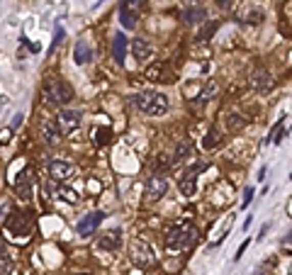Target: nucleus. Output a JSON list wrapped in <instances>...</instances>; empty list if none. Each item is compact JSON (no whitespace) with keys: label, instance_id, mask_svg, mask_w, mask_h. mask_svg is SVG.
Listing matches in <instances>:
<instances>
[{"label":"nucleus","instance_id":"1","mask_svg":"<svg viewBox=\"0 0 292 275\" xmlns=\"http://www.w3.org/2000/svg\"><path fill=\"white\" fill-rule=\"evenodd\" d=\"M195 241H197V229H195L192 224L171 226V229L166 232V239H163L166 251H171V254H181V251H185V248H192Z\"/></svg>","mask_w":292,"mask_h":275},{"label":"nucleus","instance_id":"2","mask_svg":"<svg viewBox=\"0 0 292 275\" xmlns=\"http://www.w3.org/2000/svg\"><path fill=\"white\" fill-rule=\"evenodd\" d=\"M41 95H44V100L49 105H66L73 98V88L69 83H63L61 78H56V76H49L44 81V85H41Z\"/></svg>","mask_w":292,"mask_h":275},{"label":"nucleus","instance_id":"3","mask_svg":"<svg viewBox=\"0 0 292 275\" xmlns=\"http://www.w3.org/2000/svg\"><path fill=\"white\" fill-rule=\"evenodd\" d=\"M134 102L141 112L149 114V117H163L168 112V98L163 93H141L134 98Z\"/></svg>","mask_w":292,"mask_h":275},{"label":"nucleus","instance_id":"4","mask_svg":"<svg viewBox=\"0 0 292 275\" xmlns=\"http://www.w3.org/2000/svg\"><path fill=\"white\" fill-rule=\"evenodd\" d=\"M129 258H131V263L137 265V268H151V265H156V254H153L151 244H149L146 239H141V236L131 239Z\"/></svg>","mask_w":292,"mask_h":275},{"label":"nucleus","instance_id":"5","mask_svg":"<svg viewBox=\"0 0 292 275\" xmlns=\"http://www.w3.org/2000/svg\"><path fill=\"white\" fill-rule=\"evenodd\" d=\"M32 229H34L32 217L25 212H12L10 217L5 219V232H8V236H12V239H27V236H32Z\"/></svg>","mask_w":292,"mask_h":275},{"label":"nucleus","instance_id":"6","mask_svg":"<svg viewBox=\"0 0 292 275\" xmlns=\"http://www.w3.org/2000/svg\"><path fill=\"white\" fill-rule=\"evenodd\" d=\"M146 5V0H124L120 5V22L124 30H134L139 25V15Z\"/></svg>","mask_w":292,"mask_h":275},{"label":"nucleus","instance_id":"7","mask_svg":"<svg viewBox=\"0 0 292 275\" xmlns=\"http://www.w3.org/2000/svg\"><path fill=\"white\" fill-rule=\"evenodd\" d=\"M56 127L61 134H71L81 127V112L78 110H61L56 114Z\"/></svg>","mask_w":292,"mask_h":275},{"label":"nucleus","instance_id":"8","mask_svg":"<svg viewBox=\"0 0 292 275\" xmlns=\"http://www.w3.org/2000/svg\"><path fill=\"white\" fill-rule=\"evenodd\" d=\"M202 166L197 168H188V171H183L181 178H178V190H181L183 197H192V195L197 193V171H200Z\"/></svg>","mask_w":292,"mask_h":275},{"label":"nucleus","instance_id":"9","mask_svg":"<svg viewBox=\"0 0 292 275\" xmlns=\"http://www.w3.org/2000/svg\"><path fill=\"white\" fill-rule=\"evenodd\" d=\"M49 175H51V180H56V183H66V180H71L76 175V166L56 158V161L49 163Z\"/></svg>","mask_w":292,"mask_h":275},{"label":"nucleus","instance_id":"10","mask_svg":"<svg viewBox=\"0 0 292 275\" xmlns=\"http://www.w3.org/2000/svg\"><path fill=\"white\" fill-rule=\"evenodd\" d=\"M168 180L163 178V175H151L149 180H146V197L151 200V202H156V200H161L163 195L168 193Z\"/></svg>","mask_w":292,"mask_h":275},{"label":"nucleus","instance_id":"11","mask_svg":"<svg viewBox=\"0 0 292 275\" xmlns=\"http://www.w3.org/2000/svg\"><path fill=\"white\" fill-rule=\"evenodd\" d=\"M102 219H105V214L102 212H91L88 217H83L81 222H78V234L81 236H91V234H95L98 232V226L102 224Z\"/></svg>","mask_w":292,"mask_h":275},{"label":"nucleus","instance_id":"12","mask_svg":"<svg viewBox=\"0 0 292 275\" xmlns=\"http://www.w3.org/2000/svg\"><path fill=\"white\" fill-rule=\"evenodd\" d=\"M131 56L137 59V61H149L153 56V47L149 39H144V37H137V39H131Z\"/></svg>","mask_w":292,"mask_h":275},{"label":"nucleus","instance_id":"13","mask_svg":"<svg viewBox=\"0 0 292 275\" xmlns=\"http://www.w3.org/2000/svg\"><path fill=\"white\" fill-rule=\"evenodd\" d=\"M98 246L102 251H117L122 246V229H110L107 234H102L98 239Z\"/></svg>","mask_w":292,"mask_h":275},{"label":"nucleus","instance_id":"14","mask_svg":"<svg viewBox=\"0 0 292 275\" xmlns=\"http://www.w3.org/2000/svg\"><path fill=\"white\" fill-rule=\"evenodd\" d=\"M251 83H253V88L258 93H268L273 88V76L271 71H265V68H256L251 76Z\"/></svg>","mask_w":292,"mask_h":275},{"label":"nucleus","instance_id":"15","mask_svg":"<svg viewBox=\"0 0 292 275\" xmlns=\"http://www.w3.org/2000/svg\"><path fill=\"white\" fill-rule=\"evenodd\" d=\"M61 136H63V134L59 132L56 120H47V122H41V139L49 144V146H56V144L61 142Z\"/></svg>","mask_w":292,"mask_h":275},{"label":"nucleus","instance_id":"16","mask_svg":"<svg viewBox=\"0 0 292 275\" xmlns=\"http://www.w3.org/2000/svg\"><path fill=\"white\" fill-rule=\"evenodd\" d=\"M93 59V49L91 44L85 39H81L78 44H76V49H73V61L78 63V66H85V63H91Z\"/></svg>","mask_w":292,"mask_h":275},{"label":"nucleus","instance_id":"17","mask_svg":"<svg viewBox=\"0 0 292 275\" xmlns=\"http://www.w3.org/2000/svg\"><path fill=\"white\" fill-rule=\"evenodd\" d=\"M112 54H115V61L122 66L124 59H127V37H124L122 32H117L115 39H112Z\"/></svg>","mask_w":292,"mask_h":275},{"label":"nucleus","instance_id":"18","mask_svg":"<svg viewBox=\"0 0 292 275\" xmlns=\"http://www.w3.org/2000/svg\"><path fill=\"white\" fill-rule=\"evenodd\" d=\"M207 20V10L200 8V5H190L188 10L183 12V22L185 25H200V22Z\"/></svg>","mask_w":292,"mask_h":275},{"label":"nucleus","instance_id":"19","mask_svg":"<svg viewBox=\"0 0 292 275\" xmlns=\"http://www.w3.org/2000/svg\"><path fill=\"white\" fill-rule=\"evenodd\" d=\"M146 78H151V81H168L166 78V63H153V66H149L146 68Z\"/></svg>","mask_w":292,"mask_h":275},{"label":"nucleus","instance_id":"20","mask_svg":"<svg viewBox=\"0 0 292 275\" xmlns=\"http://www.w3.org/2000/svg\"><path fill=\"white\" fill-rule=\"evenodd\" d=\"M10 270H12V258H10V254H8L5 244L0 241V275H8Z\"/></svg>","mask_w":292,"mask_h":275},{"label":"nucleus","instance_id":"21","mask_svg":"<svg viewBox=\"0 0 292 275\" xmlns=\"http://www.w3.org/2000/svg\"><path fill=\"white\" fill-rule=\"evenodd\" d=\"M217 90H219V83H217V81H207V85H205L202 93H200V100H212V98L217 95Z\"/></svg>","mask_w":292,"mask_h":275},{"label":"nucleus","instance_id":"22","mask_svg":"<svg viewBox=\"0 0 292 275\" xmlns=\"http://www.w3.org/2000/svg\"><path fill=\"white\" fill-rule=\"evenodd\" d=\"M192 153V146H190V142H183V144H178V151H175V161H183V158H188Z\"/></svg>","mask_w":292,"mask_h":275},{"label":"nucleus","instance_id":"23","mask_svg":"<svg viewBox=\"0 0 292 275\" xmlns=\"http://www.w3.org/2000/svg\"><path fill=\"white\" fill-rule=\"evenodd\" d=\"M217 27H219V22H210V27H207V30H202L197 39H200V41H210V39H212V34L217 32Z\"/></svg>","mask_w":292,"mask_h":275},{"label":"nucleus","instance_id":"24","mask_svg":"<svg viewBox=\"0 0 292 275\" xmlns=\"http://www.w3.org/2000/svg\"><path fill=\"white\" fill-rule=\"evenodd\" d=\"M243 124H246V120H243L241 114H232V117H229V127H232V129H239Z\"/></svg>","mask_w":292,"mask_h":275},{"label":"nucleus","instance_id":"25","mask_svg":"<svg viewBox=\"0 0 292 275\" xmlns=\"http://www.w3.org/2000/svg\"><path fill=\"white\" fill-rule=\"evenodd\" d=\"M61 39H63V30L59 27V30H56V34H54V41H51V47H49V54H51L54 49H56V47H59Z\"/></svg>","mask_w":292,"mask_h":275},{"label":"nucleus","instance_id":"26","mask_svg":"<svg viewBox=\"0 0 292 275\" xmlns=\"http://www.w3.org/2000/svg\"><path fill=\"white\" fill-rule=\"evenodd\" d=\"M95 142H98V144L110 142V129H98V136H95Z\"/></svg>","mask_w":292,"mask_h":275},{"label":"nucleus","instance_id":"27","mask_svg":"<svg viewBox=\"0 0 292 275\" xmlns=\"http://www.w3.org/2000/svg\"><path fill=\"white\" fill-rule=\"evenodd\" d=\"M207 136H210V139H207V142H202V144H205V149H212V146L217 144V129H212Z\"/></svg>","mask_w":292,"mask_h":275},{"label":"nucleus","instance_id":"28","mask_svg":"<svg viewBox=\"0 0 292 275\" xmlns=\"http://www.w3.org/2000/svg\"><path fill=\"white\" fill-rule=\"evenodd\" d=\"M253 200V188H246V193H243V200H241V207H249Z\"/></svg>","mask_w":292,"mask_h":275},{"label":"nucleus","instance_id":"29","mask_svg":"<svg viewBox=\"0 0 292 275\" xmlns=\"http://www.w3.org/2000/svg\"><path fill=\"white\" fill-rule=\"evenodd\" d=\"M261 20H263V12H258V10H253L251 15H249V22H251V25H258Z\"/></svg>","mask_w":292,"mask_h":275},{"label":"nucleus","instance_id":"30","mask_svg":"<svg viewBox=\"0 0 292 275\" xmlns=\"http://www.w3.org/2000/svg\"><path fill=\"white\" fill-rule=\"evenodd\" d=\"M246 248H249V241H243V244L239 246V254L234 256V258H236V261H239V258H241V256H243V251H246Z\"/></svg>","mask_w":292,"mask_h":275},{"label":"nucleus","instance_id":"31","mask_svg":"<svg viewBox=\"0 0 292 275\" xmlns=\"http://www.w3.org/2000/svg\"><path fill=\"white\" fill-rule=\"evenodd\" d=\"M217 3H219V5H222L224 10H229V8H232V0H217Z\"/></svg>","mask_w":292,"mask_h":275},{"label":"nucleus","instance_id":"32","mask_svg":"<svg viewBox=\"0 0 292 275\" xmlns=\"http://www.w3.org/2000/svg\"><path fill=\"white\" fill-rule=\"evenodd\" d=\"M251 222H253V217L249 214V217H246V222H243V229H249V226H251Z\"/></svg>","mask_w":292,"mask_h":275},{"label":"nucleus","instance_id":"33","mask_svg":"<svg viewBox=\"0 0 292 275\" xmlns=\"http://www.w3.org/2000/svg\"><path fill=\"white\" fill-rule=\"evenodd\" d=\"M183 3H188V5H195V3H200V0H183Z\"/></svg>","mask_w":292,"mask_h":275},{"label":"nucleus","instance_id":"34","mask_svg":"<svg viewBox=\"0 0 292 275\" xmlns=\"http://www.w3.org/2000/svg\"><path fill=\"white\" fill-rule=\"evenodd\" d=\"M3 102H5V98H3V95H0V105H3Z\"/></svg>","mask_w":292,"mask_h":275},{"label":"nucleus","instance_id":"35","mask_svg":"<svg viewBox=\"0 0 292 275\" xmlns=\"http://www.w3.org/2000/svg\"><path fill=\"white\" fill-rule=\"evenodd\" d=\"M290 178H292V173H290Z\"/></svg>","mask_w":292,"mask_h":275}]
</instances>
